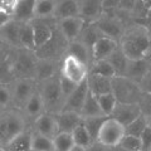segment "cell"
Segmentation results:
<instances>
[{"label": "cell", "instance_id": "obj_1", "mask_svg": "<svg viewBox=\"0 0 151 151\" xmlns=\"http://www.w3.org/2000/svg\"><path fill=\"white\" fill-rule=\"evenodd\" d=\"M119 45L129 60L144 59L151 54V34L142 24L130 23Z\"/></svg>", "mask_w": 151, "mask_h": 151}, {"label": "cell", "instance_id": "obj_2", "mask_svg": "<svg viewBox=\"0 0 151 151\" xmlns=\"http://www.w3.org/2000/svg\"><path fill=\"white\" fill-rule=\"evenodd\" d=\"M37 86L42 96V100H43L45 112L57 115L62 111L65 100L62 93V89H60L59 74L50 79H47L44 82L37 83Z\"/></svg>", "mask_w": 151, "mask_h": 151}, {"label": "cell", "instance_id": "obj_3", "mask_svg": "<svg viewBox=\"0 0 151 151\" xmlns=\"http://www.w3.org/2000/svg\"><path fill=\"white\" fill-rule=\"evenodd\" d=\"M68 43L69 42L59 32L55 23L53 25V34H52L50 39L44 45H42L40 48L35 49V55L37 58L40 59H50V60H57V62H62L63 58L65 57Z\"/></svg>", "mask_w": 151, "mask_h": 151}, {"label": "cell", "instance_id": "obj_4", "mask_svg": "<svg viewBox=\"0 0 151 151\" xmlns=\"http://www.w3.org/2000/svg\"><path fill=\"white\" fill-rule=\"evenodd\" d=\"M37 60L38 58L35 55V50H29L25 48H15V50H14V59H13L14 78L34 79Z\"/></svg>", "mask_w": 151, "mask_h": 151}, {"label": "cell", "instance_id": "obj_5", "mask_svg": "<svg viewBox=\"0 0 151 151\" xmlns=\"http://www.w3.org/2000/svg\"><path fill=\"white\" fill-rule=\"evenodd\" d=\"M112 93L119 103H139L142 91L136 83L126 77L112 78Z\"/></svg>", "mask_w": 151, "mask_h": 151}, {"label": "cell", "instance_id": "obj_6", "mask_svg": "<svg viewBox=\"0 0 151 151\" xmlns=\"http://www.w3.org/2000/svg\"><path fill=\"white\" fill-rule=\"evenodd\" d=\"M105 37L120 42L127 27V23L116 13H103V15L94 23Z\"/></svg>", "mask_w": 151, "mask_h": 151}, {"label": "cell", "instance_id": "obj_7", "mask_svg": "<svg viewBox=\"0 0 151 151\" xmlns=\"http://www.w3.org/2000/svg\"><path fill=\"white\" fill-rule=\"evenodd\" d=\"M12 108L23 111L25 103L30 98L33 92L37 89V82L34 79L28 78H20L15 79L12 84Z\"/></svg>", "mask_w": 151, "mask_h": 151}, {"label": "cell", "instance_id": "obj_8", "mask_svg": "<svg viewBox=\"0 0 151 151\" xmlns=\"http://www.w3.org/2000/svg\"><path fill=\"white\" fill-rule=\"evenodd\" d=\"M125 135V126H122L115 119L108 117L101 127L97 141L106 146H110V147H117Z\"/></svg>", "mask_w": 151, "mask_h": 151}, {"label": "cell", "instance_id": "obj_9", "mask_svg": "<svg viewBox=\"0 0 151 151\" xmlns=\"http://www.w3.org/2000/svg\"><path fill=\"white\" fill-rule=\"evenodd\" d=\"M62 77L69 79L76 84H81L86 81L88 76V67L78 59L70 55H65L60 63V73Z\"/></svg>", "mask_w": 151, "mask_h": 151}, {"label": "cell", "instance_id": "obj_10", "mask_svg": "<svg viewBox=\"0 0 151 151\" xmlns=\"http://www.w3.org/2000/svg\"><path fill=\"white\" fill-rule=\"evenodd\" d=\"M103 15V0H78V17L86 24L96 23Z\"/></svg>", "mask_w": 151, "mask_h": 151}, {"label": "cell", "instance_id": "obj_11", "mask_svg": "<svg viewBox=\"0 0 151 151\" xmlns=\"http://www.w3.org/2000/svg\"><path fill=\"white\" fill-rule=\"evenodd\" d=\"M14 50L15 48L6 44L0 48V84H12L15 81L13 73Z\"/></svg>", "mask_w": 151, "mask_h": 151}, {"label": "cell", "instance_id": "obj_12", "mask_svg": "<svg viewBox=\"0 0 151 151\" xmlns=\"http://www.w3.org/2000/svg\"><path fill=\"white\" fill-rule=\"evenodd\" d=\"M33 132L49 139H54V136L59 132L57 116L54 113L44 112L43 115L39 116L33 122Z\"/></svg>", "mask_w": 151, "mask_h": 151}, {"label": "cell", "instance_id": "obj_13", "mask_svg": "<svg viewBox=\"0 0 151 151\" xmlns=\"http://www.w3.org/2000/svg\"><path fill=\"white\" fill-rule=\"evenodd\" d=\"M84 25H86V23H84L83 19L79 18V17L65 18V19L57 20V27H58L59 32L64 35V38L68 42L78 39Z\"/></svg>", "mask_w": 151, "mask_h": 151}, {"label": "cell", "instance_id": "obj_14", "mask_svg": "<svg viewBox=\"0 0 151 151\" xmlns=\"http://www.w3.org/2000/svg\"><path fill=\"white\" fill-rule=\"evenodd\" d=\"M141 116V110L139 103H119L115 107L111 119H115L117 122H120L122 126H127L134 120Z\"/></svg>", "mask_w": 151, "mask_h": 151}, {"label": "cell", "instance_id": "obj_15", "mask_svg": "<svg viewBox=\"0 0 151 151\" xmlns=\"http://www.w3.org/2000/svg\"><path fill=\"white\" fill-rule=\"evenodd\" d=\"M33 33H34V45L35 49L40 48L50 39L53 34V25L57 23L54 19L45 20H33Z\"/></svg>", "mask_w": 151, "mask_h": 151}, {"label": "cell", "instance_id": "obj_16", "mask_svg": "<svg viewBox=\"0 0 151 151\" xmlns=\"http://www.w3.org/2000/svg\"><path fill=\"white\" fill-rule=\"evenodd\" d=\"M60 63L62 62L38 58L35 65V76H34L35 82L40 83L58 76L60 73Z\"/></svg>", "mask_w": 151, "mask_h": 151}, {"label": "cell", "instance_id": "obj_17", "mask_svg": "<svg viewBox=\"0 0 151 151\" xmlns=\"http://www.w3.org/2000/svg\"><path fill=\"white\" fill-rule=\"evenodd\" d=\"M87 94H88V86H87V81H84L81 84H78L77 88L74 89V92L65 100L62 111L81 113V110L83 107L84 101H86Z\"/></svg>", "mask_w": 151, "mask_h": 151}, {"label": "cell", "instance_id": "obj_18", "mask_svg": "<svg viewBox=\"0 0 151 151\" xmlns=\"http://www.w3.org/2000/svg\"><path fill=\"white\" fill-rule=\"evenodd\" d=\"M65 55H70V57H73V58L78 59L79 62L86 64L88 68L91 67V64L93 63L91 48L79 39L69 42L68 47H67V52H65Z\"/></svg>", "mask_w": 151, "mask_h": 151}, {"label": "cell", "instance_id": "obj_19", "mask_svg": "<svg viewBox=\"0 0 151 151\" xmlns=\"http://www.w3.org/2000/svg\"><path fill=\"white\" fill-rule=\"evenodd\" d=\"M119 48V42L111 39L107 37H101L96 40V43L92 45V58L93 60H102L107 59L113 52Z\"/></svg>", "mask_w": 151, "mask_h": 151}, {"label": "cell", "instance_id": "obj_20", "mask_svg": "<svg viewBox=\"0 0 151 151\" xmlns=\"http://www.w3.org/2000/svg\"><path fill=\"white\" fill-rule=\"evenodd\" d=\"M22 112L24 113L25 119L32 122H34L38 117L42 116L45 112L43 100H42V96H40L39 91H38V86H37V89L30 96V98L28 100V102L25 103V106Z\"/></svg>", "mask_w": 151, "mask_h": 151}, {"label": "cell", "instance_id": "obj_21", "mask_svg": "<svg viewBox=\"0 0 151 151\" xmlns=\"http://www.w3.org/2000/svg\"><path fill=\"white\" fill-rule=\"evenodd\" d=\"M86 81H87L88 91L96 97L112 92V78L88 73Z\"/></svg>", "mask_w": 151, "mask_h": 151}, {"label": "cell", "instance_id": "obj_22", "mask_svg": "<svg viewBox=\"0 0 151 151\" xmlns=\"http://www.w3.org/2000/svg\"><path fill=\"white\" fill-rule=\"evenodd\" d=\"M35 0H18L12 13L13 20L19 23H32L34 20Z\"/></svg>", "mask_w": 151, "mask_h": 151}, {"label": "cell", "instance_id": "obj_23", "mask_svg": "<svg viewBox=\"0 0 151 151\" xmlns=\"http://www.w3.org/2000/svg\"><path fill=\"white\" fill-rule=\"evenodd\" d=\"M20 24L22 23L12 19L9 23H6L5 25L0 28V39L6 45L12 47V48H20V43H19Z\"/></svg>", "mask_w": 151, "mask_h": 151}, {"label": "cell", "instance_id": "obj_24", "mask_svg": "<svg viewBox=\"0 0 151 151\" xmlns=\"http://www.w3.org/2000/svg\"><path fill=\"white\" fill-rule=\"evenodd\" d=\"M55 116H57V122H58L59 132H69V134H72L76 127L83 122L82 116L76 112L62 111L57 113Z\"/></svg>", "mask_w": 151, "mask_h": 151}, {"label": "cell", "instance_id": "obj_25", "mask_svg": "<svg viewBox=\"0 0 151 151\" xmlns=\"http://www.w3.org/2000/svg\"><path fill=\"white\" fill-rule=\"evenodd\" d=\"M150 70L149 65V58L146 57L144 59H136V60H129L126 69L125 77L131 79L136 83H140L141 79L145 77V74Z\"/></svg>", "mask_w": 151, "mask_h": 151}, {"label": "cell", "instance_id": "obj_26", "mask_svg": "<svg viewBox=\"0 0 151 151\" xmlns=\"http://www.w3.org/2000/svg\"><path fill=\"white\" fill-rule=\"evenodd\" d=\"M32 140H33V130L28 129L24 132L15 136L14 139H12L8 144L4 145V147H5L6 151H33Z\"/></svg>", "mask_w": 151, "mask_h": 151}, {"label": "cell", "instance_id": "obj_27", "mask_svg": "<svg viewBox=\"0 0 151 151\" xmlns=\"http://www.w3.org/2000/svg\"><path fill=\"white\" fill-rule=\"evenodd\" d=\"M78 17V0H57L54 20Z\"/></svg>", "mask_w": 151, "mask_h": 151}, {"label": "cell", "instance_id": "obj_28", "mask_svg": "<svg viewBox=\"0 0 151 151\" xmlns=\"http://www.w3.org/2000/svg\"><path fill=\"white\" fill-rule=\"evenodd\" d=\"M57 0H35L34 5V20L54 19Z\"/></svg>", "mask_w": 151, "mask_h": 151}, {"label": "cell", "instance_id": "obj_29", "mask_svg": "<svg viewBox=\"0 0 151 151\" xmlns=\"http://www.w3.org/2000/svg\"><path fill=\"white\" fill-rule=\"evenodd\" d=\"M107 60L110 62L113 70H115V77H125L127 64H129V59H127V57L124 54V52L121 50L120 45H119V48L108 57Z\"/></svg>", "mask_w": 151, "mask_h": 151}, {"label": "cell", "instance_id": "obj_30", "mask_svg": "<svg viewBox=\"0 0 151 151\" xmlns=\"http://www.w3.org/2000/svg\"><path fill=\"white\" fill-rule=\"evenodd\" d=\"M79 115L82 116V119H87V117H94V116H105L101 111V107L98 105V100L96 96L88 91V94L86 97V101L83 103V107L81 110Z\"/></svg>", "mask_w": 151, "mask_h": 151}, {"label": "cell", "instance_id": "obj_31", "mask_svg": "<svg viewBox=\"0 0 151 151\" xmlns=\"http://www.w3.org/2000/svg\"><path fill=\"white\" fill-rule=\"evenodd\" d=\"M19 43H20V48H25V49H29V50H35L33 23H22L20 24Z\"/></svg>", "mask_w": 151, "mask_h": 151}, {"label": "cell", "instance_id": "obj_32", "mask_svg": "<svg viewBox=\"0 0 151 151\" xmlns=\"http://www.w3.org/2000/svg\"><path fill=\"white\" fill-rule=\"evenodd\" d=\"M101 37H105L100 32V29L97 28V25L94 24V23H91V24H86L83 28V30L81 33V35H79L78 39L83 42L86 45H88L89 48H92V45L96 43L97 39H100Z\"/></svg>", "mask_w": 151, "mask_h": 151}, {"label": "cell", "instance_id": "obj_33", "mask_svg": "<svg viewBox=\"0 0 151 151\" xmlns=\"http://www.w3.org/2000/svg\"><path fill=\"white\" fill-rule=\"evenodd\" d=\"M107 119H108L107 116H94V117H87V119H83V125L87 129L92 141H97L101 127H102L103 124H105V121Z\"/></svg>", "mask_w": 151, "mask_h": 151}, {"label": "cell", "instance_id": "obj_34", "mask_svg": "<svg viewBox=\"0 0 151 151\" xmlns=\"http://www.w3.org/2000/svg\"><path fill=\"white\" fill-rule=\"evenodd\" d=\"M88 73L98 74V76L107 77V78H113V77H115V70H113L112 65L110 64V62H108L107 59L93 60V63L91 64V67L88 68Z\"/></svg>", "mask_w": 151, "mask_h": 151}, {"label": "cell", "instance_id": "obj_35", "mask_svg": "<svg viewBox=\"0 0 151 151\" xmlns=\"http://www.w3.org/2000/svg\"><path fill=\"white\" fill-rule=\"evenodd\" d=\"M54 151H70L74 147L72 134L69 132H58L53 139Z\"/></svg>", "mask_w": 151, "mask_h": 151}, {"label": "cell", "instance_id": "obj_36", "mask_svg": "<svg viewBox=\"0 0 151 151\" xmlns=\"http://www.w3.org/2000/svg\"><path fill=\"white\" fill-rule=\"evenodd\" d=\"M72 137H73V141H74V145L78 146V147H82V149H86L87 146H89L93 142L91 136H89V134H88L87 129L83 125V122L73 130Z\"/></svg>", "mask_w": 151, "mask_h": 151}, {"label": "cell", "instance_id": "obj_37", "mask_svg": "<svg viewBox=\"0 0 151 151\" xmlns=\"http://www.w3.org/2000/svg\"><path fill=\"white\" fill-rule=\"evenodd\" d=\"M32 150L33 151H54L53 139L45 137V136H42L39 134L33 132Z\"/></svg>", "mask_w": 151, "mask_h": 151}, {"label": "cell", "instance_id": "obj_38", "mask_svg": "<svg viewBox=\"0 0 151 151\" xmlns=\"http://www.w3.org/2000/svg\"><path fill=\"white\" fill-rule=\"evenodd\" d=\"M149 125V121L145 116L141 115L140 117H137L136 120H134L129 124L127 126H125V132L126 135H130V136H136V137H140L141 134L144 132V130Z\"/></svg>", "mask_w": 151, "mask_h": 151}, {"label": "cell", "instance_id": "obj_39", "mask_svg": "<svg viewBox=\"0 0 151 151\" xmlns=\"http://www.w3.org/2000/svg\"><path fill=\"white\" fill-rule=\"evenodd\" d=\"M98 100V105L101 107V111L105 116L110 117L112 115L113 110H115V107L117 105V100L116 97L113 96V93H106V94H102V96H98L97 97Z\"/></svg>", "mask_w": 151, "mask_h": 151}, {"label": "cell", "instance_id": "obj_40", "mask_svg": "<svg viewBox=\"0 0 151 151\" xmlns=\"http://www.w3.org/2000/svg\"><path fill=\"white\" fill-rule=\"evenodd\" d=\"M119 147L127 151H141V140L140 137H136V136L125 135L119 145Z\"/></svg>", "mask_w": 151, "mask_h": 151}, {"label": "cell", "instance_id": "obj_41", "mask_svg": "<svg viewBox=\"0 0 151 151\" xmlns=\"http://www.w3.org/2000/svg\"><path fill=\"white\" fill-rule=\"evenodd\" d=\"M0 108H1L3 111L12 108L10 84H0Z\"/></svg>", "mask_w": 151, "mask_h": 151}, {"label": "cell", "instance_id": "obj_42", "mask_svg": "<svg viewBox=\"0 0 151 151\" xmlns=\"http://www.w3.org/2000/svg\"><path fill=\"white\" fill-rule=\"evenodd\" d=\"M139 107L141 110V115L145 116L146 119H150L151 117V93L142 92L139 100Z\"/></svg>", "mask_w": 151, "mask_h": 151}, {"label": "cell", "instance_id": "obj_43", "mask_svg": "<svg viewBox=\"0 0 151 151\" xmlns=\"http://www.w3.org/2000/svg\"><path fill=\"white\" fill-rule=\"evenodd\" d=\"M59 83H60V89H62V93H63V96H64V100H67V98L74 92V89L77 88V86H78V84L73 83L72 81H69V79L62 77L60 74H59Z\"/></svg>", "mask_w": 151, "mask_h": 151}, {"label": "cell", "instance_id": "obj_44", "mask_svg": "<svg viewBox=\"0 0 151 151\" xmlns=\"http://www.w3.org/2000/svg\"><path fill=\"white\" fill-rule=\"evenodd\" d=\"M140 140H141V151H151V126L150 125H147V127L141 134Z\"/></svg>", "mask_w": 151, "mask_h": 151}, {"label": "cell", "instance_id": "obj_45", "mask_svg": "<svg viewBox=\"0 0 151 151\" xmlns=\"http://www.w3.org/2000/svg\"><path fill=\"white\" fill-rule=\"evenodd\" d=\"M84 151H117V147H110L98 141H93L91 145L84 149Z\"/></svg>", "mask_w": 151, "mask_h": 151}, {"label": "cell", "instance_id": "obj_46", "mask_svg": "<svg viewBox=\"0 0 151 151\" xmlns=\"http://www.w3.org/2000/svg\"><path fill=\"white\" fill-rule=\"evenodd\" d=\"M139 86H140V88H141V91L142 92L151 93V70H149V72L145 74V77L141 79Z\"/></svg>", "mask_w": 151, "mask_h": 151}, {"label": "cell", "instance_id": "obj_47", "mask_svg": "<svg viewBox=\"0 0 151 151\" xmlns=\"http://www.w3.org/2000/svg\"><path fill=\"white\" fill-rule=\"evenodd\" d=\"M12 14L8 13L5 10H3V9H0V28H1L3 25H5L6 23H9L12 20Z\"/></svg>", "mask_w": 151, "mask_h": 151}, {"label": "cell", "instance_id": "obj_48", "mask_svg": "<svg viewBox=\"0 0 151 151\" xmlns=\"http://www.w3.org/2000/svg\"><path fill=\"white\" fill-rule=\"evenodd\" d=\"M70 151H84V149H82V147H78V146H74V147L70 150Z\"/></svg>", "mask_w": 151, "mask_h": 151}, {"label": "cell", "instance_id": "obj_49", "mask_svg": "<svg viewBox=\"0 0 151 151\" xmlns=\"http://www.w3.org/2000/svg\"><path fill=\"white\" fill-rule=\"evenodd\" d=\"M137 3H142V4H146V3H149L150 0H136Z\"/></svg>", "mask_w": 151, "mask_h": 151}, {"label": "cell", "instance_id": "obj_50", "mask_svg": "<svg viewBox=\"0 0 151 151\" xmlns=\"http://www.w3.org/2000/svg\"><path fill=\"white\" fill-rule=\"evenodd\" d=\"M0 151H6V150H5V147H4L3 145H0Z\"/></svg>", "mask_w": 151, "mask_h": 151}, {"label": "cell", "instance_id": "obj_51", "mask_svg": "<svg viewBox=\"0 0 151 151\" xmlns=\"http://www.w3.org/2000/svg\"><path fill=\"white\" fill-rule=\"evenodd\" d=\"M149 58V57H147ZM149 65H150V70H151V60H150V58H149Z\"/></svg>", "mask_w": 151, "mask_h": 151}, {"label": "cell", "instance_id": "obj_52", "mask_svg": "<svg viewBox=\"0 0 151 151\" xmlns=\"http://www.w3.org/2000/svg\"><path fill=\"white\" fill-rule=\"evenodd\" d=\"M147 121H149V125L151 126V117H150V119H147Z\"/></svg>", "mask_w": 151, "mask_h": 151}]
</instances>
